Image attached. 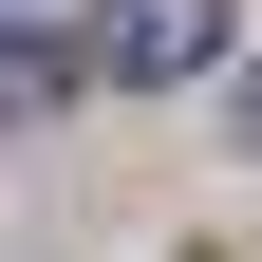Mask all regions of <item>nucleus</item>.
Instances as JSON below:
<instances>
[{
  "instance_id": "f257e3e1",
  "label": "nucleus",
  "mask_w": 262,
  "mask_h": 262,
  "mask_svg": "<svg viewBox=\"0 0 262 262\" xmlns=\"http://www.w3.org/2000/svg\"><path fill=\"white\" fill-rule=\"evenodd\" d=\"M225 56V0H94V75L113 94H187Z\"/></svg>"
},
{
  "instance_id": "f03ea898",
  "label": "nucleus",
  "mask_w": 262,
  "mask_h": 262,
  "mask_svg": "<svg viewBox=\"0 0 262 262\" xmlns=\"http://www.w3.org/2000/svg\"><path fill=\"white\" fill-rule=\"evenodd\" d=\"M244 150H262V75H244Z\"/></svg>"
},
{
  "instance_id": "7ed1b4c3",
  "label": "nucleus",
  "mask_w": 262,
  "mask_h": 262,
  "mask_svg": "<svg viewBox=\"0 0 262 262\" xmlns=\"http://www.w3.org/2000/svg\"><path fill=\"white\" fill-rule=\"evenodd\" d=\"M0 19H56V0H0Z\"/></svg>"
}]
</instances>
